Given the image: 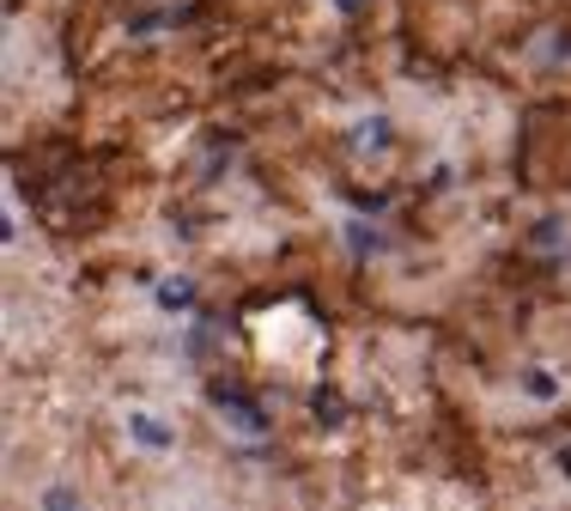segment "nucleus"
Listing matches in <instances>:
<instances>
[{
  "label": "nucleus",
  "instance_id": "nucleus-1",
  "mask_svg": "<svg viewBox=\"0 0 571 511\" xmlns=\"http://www.w3.org/2000/svg\"><path fill=\"white\" fill-rule=\"evenodd\" d=\"M128 426H134L140 445H170V433L158 426V420H146V414H128Z\"/></svg>",
  "mask_w": 571,
  "mask_h": 511
},
{
  "label": "nucleus",
  "instance_id": "nucleus-2",
  "mask_svg": "<svg viewBox=\"0 0 571 511\" xmlns=\"http://www.w3.org/2000/svg\"><path fill=\"white\" fill-rule=\"evenodd\" d=\"M340 7H347V13H353V7H365V0H340Z\"/></svg>",
  "mask_w": 571,
  "mask_h": 511
}]
</instances>
